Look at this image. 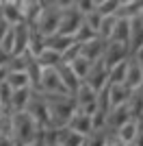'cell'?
Masks as SVG:
<instances>
[{"label":"cell","mask_w":143,"mask_h":146,"mask_svg":"<svg viewBox=\"0 0 143 146\" xmlns=\"http://www.w3.org/2000/svg\"><path fill=\"white\" fill-rule=\"evenodd\" d=\"M41 129L37 127V122L26 113H13V120H11V140L15 146H30L35 144L39 137H41Z\"/></svg>","instance_id":"6da1fadb"},{"label":"cell","mask_w":143,"mask_h":146,"mask_svg":"<svg viewBox=\"0 0 143 146\" xmlns=\"http://www.w3.org/2000/svg\"><path fill=\"white\" fill-rule=\"evenodd\" d=\"M59 20H61V2H41L39 18L33 24V31H37L41 37H50L59 31Z\"/></svg>","instance_id":"7a4b0ae2"},{"label":"cell","mask_w":143,"mask_h":146,"mask_svg":"<svg viewBox=\"0 0 143 146\" xmlns=\"http://www.w3.org/2000/svg\"><path fill=\"white\" fill-rule=\"evenodd\" d=\"M83 24V13L78 11L76 2H61V20H59V35L74 37Z\"/></svg>","instance_id":"3957f363"},{"label":"cell","mask_w":143,"mask_h":146,"mask_svg":"<svg viewBox=\"0 0 143 146\" xmlns=\"http://www.w3.org/2000/svg\"><path fill=\"white\" fill-rule=\"evenodd\" d=\"M26 113L37 122V127L41 131H50V107H48V103L43 100L41 94L33 92V96L26 105Z\"/></svg>","instance_id":"277c9868"},{"label":"cell","mask_w":143,"mask_h":146,"mask_svg":"<svg viewBox=\"0 0 143 146\" xmlns=\"http://www.w3.org/2000/svg\"><path fill=\"white\" fill-rule=\"evenodd\" d=\"M72 98H74V105H76V111H80V113L91 116V113L98 111V94L93 90H89L85 83L78 85V90L72 94Z\"/></svg>","instance_id":"5b68a950"},{"label":"cell","mask_w":143,"mask_h":146,"mask_svg":"<svg viewBox=\"0 0 143 146\" xmlns=\"http://www.w3.org/2000/svg\"><path fill=\"white\" fill-rule=\"evenodd\" d=\"M37 94H61V96H70L61 83L59 74H56V68H50V70H41V79H39V85H37Z\"/></svg>","instance_id":"8992f818"},{"label":"cell","mask_w":143,"mask_h":146,"mask_svg":"<svg viewBox=\"0 0 143 146\" xmlns=\"http://www.w3.org/2000/svg\"><path fill=\"white\" fill-rule=\"evenodd\" d=\"M83 83L89 87V90H93L95 94H100V92L106 90V85H108V70L104 68L102 61H95L93 66H91L89 74H87V79H85Z\"/></svg>","instance_id":"52a82bcc"},{"label":"cell","mask_w":143,"mask_h":146,"mask_svg":"<svg viewBox=\"0 0 143 146\" xmlns=\"http://www.w3.org/2000/svg\"><path fill=\"white\" fill-rule=\"evenodd\" d=\"M128 57H130V50H128L126 44L106 42V46H104V55H102V63H104L106 70H111L113 66H117V63L126 61Z\"/></svg>","instance_id":"ba28073f"},{"label":"cell","mask_w":143,"mask_h":146,"mask_svg":"<svg viewBox=\"0 0 143 146\" xmlns=\"http://www.w3.org/2000/svg\"><path fill=\"white\" fill-rule=\"evenodd\" d=\"M13 31V57H22L28 48V37H30V26L26 22L11 26Z\"/></svg>","instance_id":"9c48e42d"},{"label":"cell","mask_w":143,"mask_h":146,"mask_svg":"<svg viewBox=\"0 0 143 146\" xmlns=\"http://www.w3.org/2000/svg\"><path fill=\"white\" fill-rule=\"evenodd\" d=\"M124 85L128 87L130 92L143 87V66L139 63L137 59H132V57H128V68H126V81H124Z\"/></svg>","instance_id":"30bf717a"},{"label":"cell","mask_w":143,"mask_h":146,"mask_svg":"<svg viewBox=\"0 0 143 146\" xmlns=\"http://www.w3.org/2000/svg\"><path fill=\"white\" fill-rule=\"evenodd\" d=\"M67 129L74 131L76 135H80V137H89L91 131H93V129H91V116L80 113V111H74V116L67 122Z\"/></svg>","instance_id":"8fae6325"},{"label":"cell","mask_w":143,"mask_h":146,"mask_svg":"<svg viewBox=\"0 0 143 146\" xmlns=\"http://www.w3.org/2000/svg\"><path fill=\"white\" fill-rule=\"evenodd\" d=\"M0 15L9 26L22 24L24 22V13H22V5L20 2H0Z\"/></svg>","instance_id":"7c38bea8"},{"label":"cell","mask_w":143,"mask_h":146,"mask_svg":"<svg viewBox=\"0 0 143 146\" xmlns=\"http://www.w3.org/2000/svg\"><path fill=\"white\" fill-rule=\"evenodd\" d=\"M104 94H106L108 107L113 109V107H121V105L128 103V98H130L132 92L128 90L126 85H111V83H108L106 90H104Z\"/></svg>","instance_id":"4fadbf2b"},{"label":"cell","mask_w":143,"mask_h":146,"mask_svg":"<svg viewBox=\"0 0 143 146\" xmlns=\"http://www.w3.org/2000/svg\"><path fill=\"white\" fill-rule=\"evenodd\" d=\"M104 46L106 42H102L100 37H95L87 44H80V57H85L87 61L95 63V61H102V55H104Z\"/></svg>","instance_id":"5bb4252c"},{"label":"cell","mask_w":143,"mask_h":146,"mask_svg":"<svg viewBox=\"0 0 143 146\" xmlns=\"http://www.w3.org/2000/svg\"><path fill=\"white\" fill-rule=\"evenodd\" d=\"M52 140L56 142L59 146H83V144H85V137L76 135L74 131H70L67 127L52 131Z\"/></svg>","instance_id":"9a60e30c"},{"label":"cell","mask_w":143,"mask_h":146,"mask_svg":"<svg viewBox=\"0 0 143 146\" xmlns=\"http://www.w3.org/2000/svg\"><path fill=\"white\" fill-rule=\"evenodd\" d=\"M74 37H63V35H59V33H54V35H50V37H46V48L48 50H54V52H59L61 57L65 55L67 50L74 46Z\"/></svg>","instance_id":"2e32d148"},{"label":"cell","mask_w":143,"mask_h":146,"mask_svg":"<svg viewBox=\"0 0 143 146\" xmlns=\"http://www.w3.org/2000/svg\"><path fill=\"white\" fill-rule=\"evenodd\" d=\"M56 74H59V79H61V83H63V87H65V92L72 96V94L78 90V85H80V81L76 79V74L70 70V66H67L65 61L56 68Z\"/></svg>","instance_id":"e0dca14e"},{"label":"cell","mask_w":143,"mask_h":146,"mask_svg":"<svg viewBox=\"0 0 143 146\" xmlns=\"http://www.w3.org/2000/svg\"><path fill=\"white\" fill-rule=\"evenodd\" d=\"M128 39H130V20H115V26H113V33H111L108 42L128 46Z\"/></svg>","instance_id":"ac0fdd59"},{"label":"cell","mask_w":143,"mask_h":146,"mask_svg":"<svg viewBox=\"0 0 143 146\" xmlns=\"http://www.w3.org/2000/svg\"><path fill=\"white\" fill-rule=\"evenodd\" d=\"M137 124H139V120H134V118H130L128 122H124L121 127L115 131V137H117L119 142H124L126 146H130L132 144V140H134V133H137Z\"/></svg>","instance_id":"d6986e66"},{"label":"cell","mask_w":143,"mask_h":146,"mask_svg":"<svg viewBox=\"0 0 143 146\" xmlns=\"http://www.w3.org/2000/svg\"><path fill=\"white\" fill-rule=\"evenodd\" d=\"M67 66H70L72 72L76 74V79L83 83V81L87 79V74H89V70H91V66H93V63H91V61H87L85 57L78 55V57H74V59L67 61Z\"/></svg>","instance_id":"ffe728a7"},{"label":"cell","mask_w":143,"mask_h":146,"mask_svg":"<svg viewBox=\"0 0 143 146\" xmlns=\"http://www.w3.org/2000/svg\"><path fill=\"white\" fill-rule=\"evenodd\" d=\"M35 61H37V66L41 68V70H50V68H59L61 63H63V57H61L59 52H54V50L46 48Z\"/></svg>","instance_id":"44dd1931"},{"label":"cell","mask_w":143,"mask_h":146,"mask_svg":"<svg viewBox=\"0 0 143 146\" xmlns=\"http://www.w3.org/2000/svg\"><path fill=\"white\" fill-rule=\"evenodd\" d=\"M7 87L11 92H18V90H30V81L26 76V72H9L7 74Z\"/></svg>","instance_id":"7402d4cb"},{"label":"cell","mask_w":143,"mask_h":146,"mask_svg":"<svg viewBox=\"0 0 143 146\" xmlns=\"http://www.w3.org/2000/svg\"><path fill=\"white\" fill-rule=\"evenodd\" d=\"M126 68H128V59L121 61V63H117V66H113L111 70H108V83H111V85H124Z\"/></svg>","instance_id":"603a6c76"},{"label":"cell","mask_w":143,"mask_h":146,"mask_svg":"<svg viewBox=\"0 0 143 146\" xmlns=\"http://www.w3.org/2000/svg\"><path fill=\"white\" fill-rule=\"evenodd\" d=\"M85 146H108L106 131H91L89 137H85Z\"/></svg>","instance_id":"cb8c5ba5"},{"label":"cell","mask_w":143,"mask_h":146,"mask_svg":"<svg viewBox=\"0 0 143 146\" xmlns=\"http://www.w3.org/2000/svg\"><path fill=\"white\" fill-rule=\"evenodd\" d=\"M130 146H143V122L141 120L137 124V133H134V140H132Z\"/></svg>","instance_id":"d4e9b609"},{"label":"cell","mask_w":143,"mask_h":146,"mask_svg":"<svg viewBox=\"0 0 143 146\" xmlns=\"http://www.w3.org/2000/svg\"><path fill=\"white\" fill-rule=\"evenodd\" d=\"M43 146H59L52 140V131H43Z\"/></svg>","instance_id":"484cf974"},{"label":"cell","mask_w":143,"mask_h":146,"mask_svg":"<svg viewBox=\"0 0 143 146\" xmlns=\"http://www.w3.org/2000/svg\"><path fill=\"white\" fill-rule=\"evenodd\" d=\"M0 146H15V144H13L11 135H2L0 133Z\"/></svg>","instance_id":"4316f807"},{"label":"cell","mask_w":143,"mask_h":146,"mask_svg":"<svg viewBox=\"0 0 143 146\" xmlns=\"http://www.w3.org/2000/svg\"><path fill=\"white\" fill-rule=\"evenodd\" d=\"M9 29H11V26L7 24L5 20H2V15H0V39H2V37L7 35V31H9Z\"/></svg>","instance_id":"83f0119b"},{"label":"cell","mask_w":143,"mask_h":146,"mask_svg":"<svg viewBox=\"0 0 143 146\" xmlns=\"http://www.w3.org/2000/svg\"><path fill=\"white\" fill-rule=\"evenodd\" d=\"M108 146H126L124 142H119L115 135H108Z\"/></svg>","instance_id":"f1b7e54d"},{"label":"cell","mask_w":143,"mask_h":146,"mask_svg":"<svg viewBox=\"0 0 143 146\" xmlns=\"http://www.w3.org/2000/svg\"><path fill=\"white\" fill-rule=\"evenodd\" d=\"M30 146H43V133H41V137L35 142V144H30Z\"/></svg>","instance_id":"f546056e"},{"label":"cell","mask_w":143,"mask_h":146,"mask_svg":"<svg viewBox=\"0 0 143 146\" xmlns=\"http://www.w3.org/2000/svg\"><path fill=\"white\" fill-rule=\"evenodd\" d=\"M139 20H141V24H143V5H141V11H139V15H137Z\"/></svg>","instance_id":"4dcf8cb0"},{"label":"cell","mask_w":143,"mask_h":146,"mask_svg":"<svg viewBox=\"0 0 143 146\" xmlns=\"http://www.w3.org/2000/svg\"><path fill=\"white\" fill-rule=\"evenodd\" d=\"M141 122H143V116H141Z\"/></svg>","instance_id":"1f68e13d"}]
</instances>
